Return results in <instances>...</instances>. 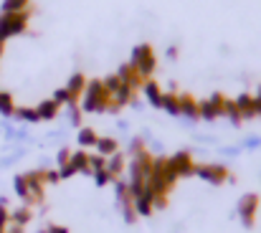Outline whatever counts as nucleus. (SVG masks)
<instances>
[{
  "mask_svg": "<svg viewBox=\"0 0 261 233\" xmlns=\"http://www.w3.org/2000/svg\"><path fill=\"white\" fill-rule=\"evenodd\" d=\"M109 104H112V94L107 91L104 81H101V79L87 81V89H84V94H82V112L104 114V112H109Z\"/></svg>",
  "mask_w": 261,
  "mask_h": 233,
  "instance_id": "obj_1",
  "label": "nucleus"
},
{
  "mask_svg": "<svg viewBox=\"0 0 261 233\" xmlns=\"http://www.w3.org/2000/svg\"><path fill=\"white\" fill-rule=\"evenodd\" d=\"M129 64L142 74V79H152L155 69H158V56H155L150 43H140V46L132 48V61Z\"/></svg>",
  "mask_w": 261,
  "mask_h": 233,
  "instance_id": "obj_2",
  "label": "nucleus"
},
{
  "mask_svg": "<svg viewBox=\"0 0 261 233\" xmlns=\"http://www.w3.org/2000/svg\"><path fill=\"white\" fill-rule=\"evenodd\" d=\"M259 193H246V195H241L239 198V205H236V211H239V218H241V223L246 226V228H251L254 223H256V216H259Z\"/></svg>",
  "mask_w": 261,
  "mask_h": 233,
  "instance_id": "obj_3",
  "label": "nucleus"
},
{
  "mask_svg": "<svg viewBox=\"0 0 261 233\" xmlns=\"http://www.w3.org/2000/svg\"><path fill=\"white\" fill-rule=\"evenodd\" d=\"M28 25V10L25 13H0V36L10 38L23 33Z\"/></svg>",
  "mask_w": 261,
  "mask_h": 233,
  "instance_id": "obj_4",
  "label": "nucleus"
},
{
  "mask_svg": "<svg viewBox=\"0 0 261 233\" xmlns=\"http://www.w3.org/2000/svg\"><path fill=\"white\" fill-rule=\"evenodd\" d=\"M226 104H228V96H223L221 91L211 94L205 101H200V119H218V117H226Z\"/></svg>",
  "mask_w": 261,
  "mask_h": 233,
  "instance_id": "obj_5",
  "label": "nucleus"
},
{
  "mask_svg": "<svg viewBox=\"0 0 261 233\" xmlns=\"http://www.w3.org/2000/svg\"><path fill=\"white\" fill-rule=\"evenodd\" d=\"M195 175H198L200 180L211 183V185H223V183H226V180L231 177L228 167H226V165H218V162H208V165H195Z\"/></svg>",
  "mask_w": 261,
  "mask_h": 233,
  "instance_id": "obj_6",
  "label": "nucleus"
},
{
  "mask_svg": "<svg viewBox=\"0 0 261 233\" xmlns=\"http://www.w3.org/2000/svg\"><path fill=\"white\" fill-rule=\"evenodd\" d=\"M168 167L177 175V180L195 175V160H193L190 152H175V155H170L168 157Z\"/></svg>",
  "mask_w": 261,
  "mask_h": 233,
  "instance_id": "obj_7",
  "label": "nucleus"
},
{
  "mask_svg": "<svg viewBox=\"0 0 261 233\" xmlns=\"http://www.w3.org/2000/svg\"><path fill=\"white\" fill-rule=\"evenodd\" d=\"M117 76L122 79V84H127V86L135 89V91H142V86H145V81H147V79H142V74H140L132 64H122V66L117 69Z\"/></svg>",
  "mask_w": 261,
  "mask_h": 233,
  "instance_id": "obj_8",
  "label": "nucleus"
},
{
  "mask_svg": "<svg viewBox=\"0 0 261 233\" xmlns=\"http://www.w3.org/2000/svg\"><path fill=\"white\" fill-rule=\"evenodd\" d=\"M87 81L89 79L82 74V71H76L74 76L69 79V84H66V91H69V107L71 104H79V99H82V94H84V89H87Z\"/></svg>",
  "mask_w": 261,
  "mask_h": 233,
  "instance_id": "obj_9",
  "label": "nucleus"
},
{
  "mask_svg": "<svg viewBox=\"0 0 261 233\" xmlns=\"http://www.w3.org/2000/svg\"><path fill=\"white\" fill-rule=\"evenodd\" d=\"M142 94L147 96V101H150L155 109H163V96H165V91H163V86H160L155 79H147V81H145Z\"/></svg>",
  "mask_w": 261,
  "mask_h": 233,
  "instance_id": "obj_10",
  "label": "nucleus"
},
{
  "mask_svg": "<svg viewBox=\"0 0 261 233\" xmlns=\"http://www.w3.org/2000/svg\"><path fill=\"white\" fill-rule=\"evenodd\" d=\"M180 114L188 119H200V101L193 94H180Z\"/></svg>",
  "mask_w": 261,
  "mask_h": 233,
  "instance_id": "obj_11",
  "label": "nucleus"
},
{
  "mask_svg": "<svg viewBox=\"0 0 261 233\" xmlns=\"http://www.w3.org/2000/svg\"><path fill=\"white\" fill-rule=\"evenodd\" d=\"M124 170H127V157L122 155V152L107 157V172L112 175V180H119L124 175Z\"/></svg>",
  "mask_w": 261,
  "mask_h": 233,
  "instance_id": "obj_12",
  "label": "nucleus"
},
{
  "mask_svg": "<svg viewBox=\"0 0 261 233\" xmlns=\"http://www.w3.org/2000/svg\"><path fill=\"white\" fill-rule=\"evenodd\" d=\"M96 142H99L96 130H91V127H82V130L76 132V145H79V150H94V147H96Z\"/></svg>",
  "mask_w": 261,
  "mask_h": 233,
  "instance_id": "obj_13",
  "label": "nucleus"
},
{
  "mask_svg": "<svg viewBox=\"0 0 261 233\" xmlns=\"http://www.w3.org/2000/svg\"><path fill=\"white\" fill-rule=\"evenodd\" d=\"M36 112H38L41 122H51V119H56V117H59L61 107H59L54 99H46V101H41V104L36 107Z\"/></svg>",
  "mask_w": 261,
  "mask_h": 233,
  "instance_id": "obj_14",
  "label": "nucleus"
},
{
  "mask_svg": "<svg viewBox=\"0 0 261 233\" xmlns=\"http://www.w3.org/2000/svg\"><path fill=\"white\" fill-rule=\"evenodd\" d=\"M96 155L101 157H112L119 152V142H117V137H99V142H96Z\"/></svg>",
  "mask_w": 261,
  "mask_h": 233,
  "instance_id": "obj_15",
  "label": "nucleus"
},
{
  "mask_svg": "<svg viewBox=\"0 0 261 233\" xmlns=\"http://www.w3.org/2000/svg\"><path fill=\"white\" fill-rule=\"evenodd\" d=\"M163 109L168 112V114H173V117H180V94L177 91H165V96H163Z\"/></svg>",
  "mask_w": 261,
  "mask_h": 233,
  "instance_id": "obj_16",
  "label": "nucleus"
},
{
  "mask_svg": "<svg viewBox=\"0 0 261 233\" xmlns=\"http://www.w3.org/2000/svg\"><path fill=\"white\" fill-rule=\"evenodd\" d=\"M31 218H33V211H31L28 205H23V208H18V211L10 213V223H18V226H23V228L31 223Z\"/></svg>",
  "mask_w": 261,
  "mask_h": 233,
  "instance_id": "obj_17",
  "label": "nucleus"
},
{
  "mask_svg": "<svg viewBox=\"0 0 261 233\" xmlns=\"http://www.w3.org/2000/svg\"><path fill=\"white\" fill-rule=\"evenodd\" d=\"M13 188H15V195L25 203L28 200V180H25V175H15V180H13Z\"/></svg>",
  "mask_w": 261,
  "mask_h": 233,
  "instance_id": "obj_18",
  "label": "nucleus"
},
{
  "mask_svg": "<svg viewBox=\"0 0 261 233\" xmlns=\"http://www.w3.org/2000/svg\"><path fill=\"white\" fill-rule=\"evenodd\" d=\"M15 117H18L20 122H31V124L41 122L38 112H36V109H31V107H20V109H15Z\"/></svg>",
  "mask_w": 261,
  "mask_h": 233,
  "instance_id": "obj_19",
  "label": "nucleus"
},
{
  "mask_svg": "<svg viewBox=\"0 0 261 233\" xmlns=\"http://www.w3.org/2000/svg\"><path fill=\"white\" fill-rule=\"evenodd\" d=\"M0 114H5V117L15 114V104H13V96L8 91H0Z\"/></svg>",
  "mask_w": 261,
  "mask_h": 233,
  "instance_id": "obj_20",
  "label": "nucleus"
},
{
  "mask_svg": "<svg viewBox=\"0 0 261 233\" xmlns=\"http://www.w3.org/2000/svg\"><path fill=\"white\" fill-rule=\"evenodd\" d=\"M28 10V0H5L3 3V13H25Z\"/></svg>",
  "mask_w": 261,
  "mask_h": 233,
  "instance_id": "obj_21",
  "label": "nucleus"
},
{
  "mask_svg": "<svg viewBox=\"0 0 261 233\" xmlns=\"http://www.w3.org/2000/svg\"><path fill=\"white\" fill-rule=\"evenodd\" d=\"M104 167H107V157L89 155V175H94V172H99V170H104Z\"/></svg>",
  "mask_w": 261,
  "mask_h": 233,
  "instance_id": "obj_22",
  "label": "nucleus"
},
{
  "mask_svg": "<svg viewBox=\"0 0 261 233\" xmlns=\"http://www.w3.org/2000/svg\"><path fill=\"white\" fill-rule=\"evenodd\" d=\"M59 107H69V91H66V86H61V89H56L54 91V96H51Z\"/></svg>",
  "mask_w": 261,
  "mask_h": 233,
  "instance_id": "obj_23",
  "label": "nucleus"
},
{
  "mask_svg": "<svg viewBox=\"0 0 261 233\" xmlns=\"http://www.w3.org/2000/svg\"><path fill=\"white\" fill-rule=\"evenodd\" d=\"M91 177H94V183H96L99 188H104V185H109V183H114V180H112V175L107 172V167H104V170H99V172H94Z\"/></svg>",
  "mask_w": 261,
  "mask_h": 233,
  "instance_id": "obj_24",
  "label": "nucleus"
},
{
  "mask_svg": "<svg viewBox=\"0 0 261 233\" xmlns=\"http://www.w3.org/2000/svg\"><path fill=\"white\" fill-rule=\"evenodd\" d=\"M101 81H104V86H107V91H109V94H114V91L122 86V79L117 76V74H109V76L101 79Z\"/></svg>",
  "mask_w": 261,
  "mask_h": 233,
  "instance_id": "obj_25",
  "label": "nucleus"
},
{
  "mask_svg": "<svg viewBox=\"0 0 261 233\" xmlns=\"http://www.w3.org/2000/svg\"><path fill=\"white\" fill-rule=\"evenodd\" d=\"M71 152H74V150H69V147L59 150V155H56V167H66V165L71 162Z\"/></svg>",
  "mask_w": 261,
  "mask_h": 233,
  "instance_id": "obj_26",
  "label": "nucleus"
},
{
  "mask_svg": "<svg viewBox=\"0 0 261 233\" xmlns=\"http://www.w3.org/2000/svg\"><path fill=\"white\" fill-rule=\"evenodd\" d=\"M8 223H10V211L5 208V203H0V233H5Z\"/></svg>",
  "mask_w": 261,
  "mask_h": 233,
  "instance_id": "obj_27",
  "label": "nucleus"
},
{
  "mask_svg": "<svg viewBox=\"0 0 261 233\" xmlns=\"http://www.w3.org/2000/svg\"><path fill=\"white\" fill-rule=\"evenodd\" d=\"M82 107L79 104H71V124H76V127H82Z\"/></svg>",
  "mask_w": 261,
  "mask_h": 233,
  "instance_id": "obj_28",
  "label": "nucleus"
},
{
  "mask_svg": "<svg viewBox=\"0 0 261 233\" xmlns=\"http://www.w3.org/2000/svg\"><path fill=\"white\" fill-rule=\"evenodd\" d=\"M46 183H48V185H54V183H61V172H59V167H54V170H46Z\"/></svg>",
  "mask_w": 261,
  "mask_h": 233,
  "instance_id": "obj_29",
  "label": "nucleus"
},
{
  "mask_svg": "<svg viewBox=\"0 0 261 233\" xmlns=\"http://www.w3.org/2000/svg\"><path fill=\"white\" fill-rule=\"evenodd\" d=\"M46 231L48 233H69V228H66V226H56V223H51Z\"/></svg>",
  "mask_w": 261,
  "mask_h": 233,
  "instance_id": "obj_30",
  "label": "nucleus"
},
{
  "mask_svg": "<svg viewBox=\"0 0 261 233\" xmlns=\"http://www.w3.org/2000/svg\"><path fill=\"white\" fill-rule=\"evenodd\" d=\"M5 233H23V226H18V223H8V226H5Z\"/></svg>",
  "mask_w": 261,
  "mask_h": 233,
  "instance_id": "obj_31",
  "label": "nucleus"
},
{
  "mask_svg": "<svg viewBox=\"0 0 261 233\" xmlns=\"http://www.w3.org/2000/svg\"><path fill=\"white\" fill-rule=\"evenodd\" d=\"M175 56H177V48L170 46V48H168V59H175Z\"/></svg>",
  "mask_w": 261,
  "mask_h": 233,
  "instance_id": "obj_32",
  "label": "nucleus"
},
{
  "mask_svg": "<svg viewBox=\"0 0 261 233\" xmlns=\"http://www.w3.org/2000/svg\"><path fill=\"white\" fill-rule=\"evenodd\" d=\"M3 43H5V38L0 36V56H3Z\"/></svg>",
  "mask_w": 261,
  "mask_h": 233,
  "instance_id": "obj_33",
  "label": "nucleus"
},
{
  "mask_svg": "<svg viewBox=\"0 0 261 233\" xmlns=\"http://www.w3.org/2000/svg\"><path fill=\"white\" fill-rule=\"evenodd\" d=\"M254 99H256V101H259V104H261V89H259V94H256V96H254Z\"/></svg>",
  "mask_w": 261,
  "mask_h": 233,
  "instance_id": "obj_34",
  "label": "nucleus"
}]
</instances>
